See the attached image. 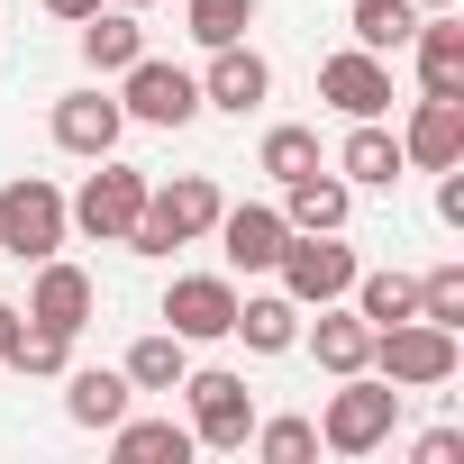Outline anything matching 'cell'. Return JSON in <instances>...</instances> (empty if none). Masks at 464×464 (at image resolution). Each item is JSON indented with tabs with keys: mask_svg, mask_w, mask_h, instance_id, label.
Instances as JSON below:
<instances>
[{
	"mask_svg": "<svg viewBox=\"0 0 464 464\" xmlns=\"http://www.w3.org/2000/svg\"><path fill=\"white\" fill-rule=\"evenodd\" d=\"M218 182L209 173H173V182H146V209L128 218V256H173V246H191V237H209L218 227Z\"/></svg>",
	"mask_w": 464,
	"mask_h": 464,
	"instance_id": "cell-1",
	"label": "cell"
},
{
	"mask_svg": "<svg viewBox=\"0 0 464 464\" xmlns=\"http://www.w3.org/2000/svg\"><path fill=\"white\" fill-rule=\"evenodd\" d=\"M392 428H401V382H382L373 364L337 373V392L319 410V446L328 455H373V446H392Z\"/></svg>",
	"mask_w": 464,
	"mask_h": 464,
	"instance_id": "cell-2",
	"label": "cell"
},
{
	"mask_svg": "<svg viewBox=\"0 0 464 464\" xmlns=\"http://www.w3.org/2000/svg\"><path fill=\"white\" fill-rule=\"evenodd\" d=\"M455 364H464V346H455V328H437V319H392V328H373V373L401 382V392H437V382H455Z\"/></svg>",
	"mask_w": 464,
	"mask_h": 464,
	"instance_id": "cell-3",
	"label": "cell"
},
{
	"mask_svg": "<svg viewBox=\"0 0 464 464\" xmlns=\"http://www.w3.org/2000/svg\"><path fill=\"white\" fill-rule=\"evenodd\" d=\"M173 392L191 401V446L246 455V437H256V392H246V373H227V364H200V373H182Z\"/></svg>",
	"mask_w": 464,
	"mask_h": 464,
	"instance_id": "cell-4",
	"label": "cell"
},
{
	"mask_svg": "<svg viewBox=\"0 0 464 464\" xmlns=\"http://www.w3.org/2000/svg\"><path fill=\"white\" fill-rule=\"evenodd\" d=\"M274 274H283V292H292L301 310H319V301H346V283H355L364 265H355V246H346V227H292L283 256H274Z\"/></svg>",
	"mask_w": 464,
	"mask_h": 464,
	"instance_id": "cell-5",
	"label": "cell"
},
{
	"mask_svg": "<svg viewBox=\"0 0 464 464\" xmlns=\"http://www.w3.org/2000/svg\"><path fill=\"white\" fill-rule=\"evenodd\" d=\"M64 237H73V218H64V191L46 173H19L0 191V256L46 265V256H64Z\"/></svg>",
	"mask_w": 464,
	"mask_h": 464,
	"instance_id": "cell-6",
	"label": "cell"
},
{
	"mask_svg": "<svg viewBox=\"0 0 464 464\" xmlns=\"http://www.w3.org/2000/svg\"><path fill=\"white\" fill-rule=\"evenodd\" d=\"M137 209H146V173H137V164H119V155H101V173H82V191L64 200V218L82 227L92 246H119Z\"/></svg>",
	"mask_w": 464,
	"mask_h": 464,
	"instance_id": "cell-7",
	"label": "cell"
},
{
	"mask_svg": "<svg viewBox=\"0 0 464 464\" xmlns=\"http://www.w3.org/2000/svg\"><path fill=\"white\" fill-rule=\"evenodd\" d=\"M119 110L146 119V128H191V119H200V73H182V64H164V55H137V64L119 73Z\"/></svg>",
	"mask_w": 464,
	"mask_h": 464,
	"instance_id": "cell-8",
	"label": "cell"
},
{
	"mask_svg": "<svg viewBox=\"0 0 464 464\" xmlns=\"http://www.w3.org/2000/svg\"><path fill=\"white\" fill-rule=\"evenodd\" d=\"M164 328H173L182 346L227 337V328H237V283H227V274H173V292H164Z\"/></svg>",
	"mask_w": 464,
	"mask_h": 464,
	"instance_id": "cell-9",
	"label": "cell"
},
{
	"mask_svg": "<svg viewBox=\"0 0 464 464\" xmlns=\"http://www.w3.org/2000/svg\"><path fill=\"white\" fill-rule=\"evenodd\" d=\"M274 101V64L237 37V46H209V73H200V110H227V119H246Z\"/></svg>",
	"mask_w": 464,
	"mask_h": 464,
	"instance_id": "cell-10",
	"label": "cell"
},
{
	"mask_svg": "<svg viewBox=\"0 0 464 464\" xmlns=\"http://www.w3.org/2000/svg\"><path fill=\"white\" fill-rule=\"evenodd\" d=\"M319 101H328L337 119H382V110H392V64L364 55V46H346V55L319 64Z\"/></svg>",
	"mask_w": 464,
	"mask_h": 464,
	"instance_id": "cell-11",
	"label": "cell"
},
{
	"mask_svg": "<svg viewBox=\"0 0 464 464\" xmlns=\"http://www.w3.org/2000/svg\"><path fill=\"white\" fill-rule=\"evenodd\" d=\"M92 310H101V283H92L82 265L46 256V265H37V283H28V319H37V328H64V337H82V328H92Z\"/></svg>",
	"mask_w": 464,
	"mask_h": 464,
	"instance_id": "cell-12",
	"label": "cell"
},
{
	"mask_svg": "<svg viewBox=\"0 0 464 464\" xmlns=\"http://www.w3.org/2000/svg\"><path fill=\"white\" fill-rule=\"evenodd\" d=\"M119 128H128V110L92 82V92H64L55 101V146L64 155H82V164H101V155H119Z\"/></svg>",
	"mask_w": 464,
	"mask_h": 464,
	"instance_id": "cell-13",
	"label": "cell"
},
{
	"mask_svg": "<svg viewBox=\"0 0 464 464\" xmlns=\"http://www.w3.org/2000/svg\"><path fill=\"white\" fill-rule=\"evenodd\" d=\"M209 237L227 246V265H237V274H274V256H283V237H292V218H283L274 200H246V209H218Z\"/></svg>",
	"mask_w": 464,
	"mask_h": 464,
	"instance_id": "cell-14",
	"label": "cell"
},
{
	"mask_svg": "<svg viewBox=\"0 0 464 464\" xmlns=\"http://www.w3.org/2000/svg\"><path fill=\"white\" fill-rule=\"evenodd\" d=\"M401 173H410L401 137H392L382 119H346V146H337V182H346V191H392Z\"/></svg>",
	"mask_w": 464,
	"mask_h": 464,
	"instance_id": "cell-15",
	"label": "cell"
},
{
	"mask_svg": "<svg viewBox=\"0 0 464 464\" xmlns=\"http://www.w3.org/2000/svg\"><path fill=\"white\" fill-rule=\"evenodd\" d=\"M410 55H419V92L428 101H464V19L455 10H428Z\"/></svg>",
	"mask_w": 464,
	"mask_h": 464,
	"instance_id": "cell-16",
	"label": "cell"
},
{
	"mask_svg": "<svg viewBox=\"0 0 464 464\" xmlns=\"http://www.w3.org/2000/svg\"><path fill=\"white\" fill-rule=\"evenodd\" d=\"M401 155L419 164V173H446V164H464V101H410V128H401Z\"/></svg>",
	"mask_w": 464,
	"mask_h": 464,
	"instance_id": "cell-17",
	"label": "cell"
},
{
	"mask_svg": "<svg viewBox=\"0 0 464 464\" xmlns=\"http://www.w3.org/2000/svg\"><path fill=\"white\" fill-rule=\"evenodd\" d=\"M128 401H137L128 373H110V364H64V419H73V428H119Z\"/></svg>",
	"mask_w": 464,
	"mask_h": 464,
	"instance_id": "cell-18",
	"label": "cell"
},
{
	"mask_svg": "<svg viewBox=\"0 0 464 464\" xmlns=\"http://www.w3.org/2000/svg\"><path fill=\"white\" fill-rule=\"evenodd\" d=\"M227 337H246V355H292L301 346V301L292 292H237V328H227Z\"/></svg>",
	"mask_w": 464,
	"mask_h": 464,
	"instance_id": "cell-19",
	"label": "cell"
},
{
	"mask_svg": "<svg viewBox=\"0 0 464 464\" xmlns=\"http://www.w3.org/2000/svg\"><path fill=\"white\" fill-rule=\"evenodd\" d=\"M292 227H346V209H355V191L337 182V164H310V173H292L283 182V200H274Z\"/></svg>",
	"mask_w": 464,
	"mask_h": 464,
	"instance_id": "cell-20",
	"label": "cell"
},
{
	"mask_svg": "<svg viewBox=\"0 0 464 464\" xmlns=\"http://www.w3.org/2000/svg\"><path fill=\"white\" fill-rule=\"evenodd\" d=\"M137 55H146L137 10H119V0H110V10H92V19H82V64H92V73H128Z\"/></svg>",
	"mask_w": 464,
	"mask_h": 464,
	"instance_id": "cell-21",
	"label": "cell"
},
{
	"mask_svg": "<svg viewBox=\"0 0 464 464\" xmlns=\"http://www.w3.org/2000/svg\"><path fill=\"white\" fill-rule=\"evenodd\" d=\"M310 355H319V373H364V364H373V328H364L355 310L319 301V328H310Z\"/></svg>",
	"mask_w": 464,
	"mask_h": 464,
	"instance_id": "cell-22",
	"label": "cell"
},
{
	"mask_svg": "<svg viewBox=\"0 0 464 464\" xmlns=\"http://www.w3.org/2000/svg\"><path fill=\"white\" fill-rule=\"evenodd\" d=\"M346 301H355V319L364 328H392V319H419V274H355L346 283Z\"/></svg>",
	"mask_w": 464,
	"mask_h": 464,
	"instance_id": "cell-23",
	"label": "cell"
},
{
	"mask_svg": "<svg viewBox=\"0 0 464 464\" xmlns=\"http://www.w3.org/2000/svg\"><path fill=\"white\" fill-rule=\"evenodd\" d=\"M110 446H119V464H182L191 455V419H119Z\"/></svg>",
	"mask_w": 464,
	"mask_h": 464,
	"instance_id": "cell-24",
	"label": "cell"
},
{
	"mask_svg": "<svg viewBox=\"0 0 464 464\" xmlns=\"http://www.w3.org/2000/svg\"><path fill=\"white\" fill-rule=\"evenodd\" d=\"M419 19H428V10H410V0H355V10H346V28H355L364 55H401V46L419 37Z\"/></svg>",
	"mask_w": 464,
	"mask_h": 464,
	"instance_id": "cell-25",
	"label": "cell"
},
{
	"mask_svg": "<svg viewBox=\"0 0 464 464\" xmlns=\"http://www.w3.org/2000/svg\"><path fill=\"white\" fill-rule=\"evenodd\" d=\"M119 373H128L137 392H173V382L191 373V346H182L173 328H146V337L128 346V364H119Z\"/></svg>",
	"mask_w": 464,
	"mask_h": 464,
	"instance_id": "cell-26",
	"label": "cell"
},
{
	"mask_svg": "<svg viewBox=\"0 0 464 464\" xmlns=\"http://www.w3.org/2000/svg\"><path fill=\"white\" fill-rule=\"evenodd\" d=\"M182 28H191L200 46H237V37L256 28V0H182Z\"/></svg>",
	"mask_w": 464,
	"mask_h": 464,
	"instance_id": "cell-27",
	"label": "cell"
},
{
	"mask_svg": "<svg viewBox=\"0 0 464 464\" xmlns=\"http://www.w3.org/2000/svg\"><path fill=\"white\" fill-rule=\"evenodd\" d=\"M310 164H319V128H265V146H256V173L292 182V173H310Z\"/></svg>",
	"mask_w": 464,
	"mask_h": 464,
	"instance_id": "cell-28",
	"label": "cell"
},
{
	"mask_svg": "<svg viewBox=\"0 0 464 464\" xmlns=\"http://www.w3.org/2000/svg\"><path fill=\"white\" fill-rule=\"evenodd\" d=\"M10 364H19L28 382H55V373L73 364V337H64V328H37V319H28V328H19V346H10Z\"/></svg>",
	"mask_w": 464,
	"mask_h": 464,
	"instance_id": "cell-29",
	"label": "cell"
},
{
	"mask_svg": "<svg viewBox=\"0 0 464 464\" xmlns=\"http://www.w3.org/2000/svg\"><path fill=\"white\" fill-rule=\"evenodd\" d=\"M265 464H310L319 455V419H256V437H246Z\"/></svg>",
	"mask_w": 464,
	"mask_h": 464,
	"instance_id": "cell-30",
	"label": "cell"
},
{
	"mask_svg": "<svg viewBox=\"0 0 464 464\" xmlns=\"http://www.w3.org/2000/svg\"><path fill=\"white\" fill-rule=\"evenodd\" d=\"M419 319H437V328H464V265H437V274H419Z\"/></svg>",
	"mask_w": 464,
	"mask_h": 464,
	"instance_id": "cell-31",
	"label": "cell"
},
{
	"mask_svg": "<svg viewBox=\"0 0 464 464\" xmlns=\"http://www.w3.org/2000/svg\"><path fill=\"white\" fill-rule=\"evenodd\" d=\"M410 455H419V464H455V455H464V428H428Z\"/></svg>",
	"mask_w": 464,
	"mask_h": 464,
	"instance_id": "cell-32",
	"label": "cell"
},
{
	"mask_svg": "<svg viewBox=\"0 0 464 464\" xmlns=\"http://www.w3.org/2000/svg\"><path fill=\"white\" fill-rule=\"evenodd\" d=\"M19 328H28V310H19V301H0V364H10V346H19Z\"/></svg>",
	"mask_w": 464,
	"mask_h": 464,
	"instance_id": "cell-33",
	"label": "cell"
},
{
	"mask_svg": "<svg viewBox=\"0 0 464 464\" xmlns=\"http://www.w3.org/2000/svg\"><path fill=\"white\" fill-rule=\"evenodd\" d=\"M46 10H55V19H64V28H82V19H92V10H101V0H46Z\"/></svg>",
	"mask_w": 464,
	"mask_h": 464,
	"instance_id": "cell-34",
	"label": "cell"
},
{
	"mask_svg": "<svg viewBox=\"0 0 464 464\" xmlns=\"http://www.w3.org/2000/svg\"><path fill=\"white\" fill-rule=\"evenodd\" d=\"M410 10H455V0H410Z\"/></svg>",
	"mask_w": 464,
	"mask_h": 464,
	"instance_id": "cell-35",
	"label": "cell"
},
{
	"mask_svg": "<svg viewBox=\"0 0 464 464\" xmlns=\"http://www.w3.org/2000/svg\"><path fill=\"white\" fill-rule=\"evenodd\" d=\"M119 10H155V0H119Z\"/></svg>",
	"mask_w": 464,
	"mask_h": 464,
	"instance_id": "cell-36",
	"label": "cell"
}]
</instances>
